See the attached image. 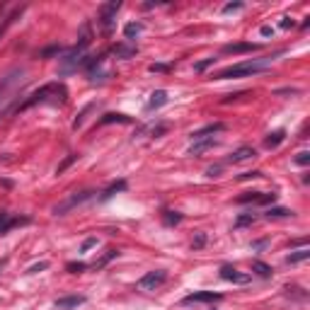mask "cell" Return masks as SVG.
I'll use <instances>...</instances> for the list:
<instances>
[{
	"mask_svg": "<svg viewBox=\"0 0 310 310\" xmlns=\"http://www.w3.org/2000/svg\"><path fill=\"white\" fill-rule=\"evenodd\" d=\"M25 82H27L25 68H13L5 78H0V119H3V114L10 109V105L17 99V94H20Z\"/></svg>",
	"mask_w": 310,
	"mask_h": 310,
	"instance_id": "1",
	"label": "cell"
},
{
	"mask_svg": "<svg viewBox=\"0 0 310 310\" xmlns=\"http://www.w3.org/2000/svg\"><path fill=\"white\" fill-rule=\"evenodd\" d=\"M271 61L274 56H264V58H252V61H243V63H235V66H228L223 70H218L214 75V80H230V78H247V75H255V73H262L271 68Z\"/></svg>",
	"mask_w": 310,
	"mask_h": 310,
	"instance_id": "2",
	"label": "cell"
},
{
	"mask_svg": "<svg viewBox=\"0 0 310 310\" xmlns=\"http://www.w3.org/2000/svg\"><path fill=\"white\" fill-rule=\"evenodd\" d=\"M66 97H68V90L61 85V82H49V85L39 87L34 94H29V99H25L17 109L25 112V109L34 107V105H44V102H54V105H58V102H66Z\"/></svg>",
	"mask_w": 310,
	"mask_h": 310,
	"instance_id": "3",
	"label": "cell"
},
{
	"mask_svg": "<svg viewBox=\"0 0 310 310\" xmlns=\"http://www.w3.org/2000/svg\"><path fill=\"white\" fill-rule=\"evenodd\" d=\"M92 196H94L92 189H85V191H75V194H70V196H66L61 203H56V206H54V216H66L68 211H73L75 206L90 201Z\"/></svg>",
	"mask_w": 310,
	"mask_h": 310,
	"instance_id": "4",
	"label": "cell"
},
{
	"mask_svg": "<svg viewBox=\"0 0 310 310\" xmlns=\"http://www.w3.org/2000/svg\"><path fill=\"white\" fill-rule=\"evenodd\" d=\"M167 281V271L165 269H155V271H148L138 279V291H158L162 283Z\"/></svg>",
	"mask_w": 310,
	"mask_h": 310,
	"instance_id": "5",
	"label": "cell"
},
{
	"mask_svg": "<svg viewBox=\"0 0 310 310\" xmlns=\"http://www.w3.org/2000/svg\"><path fill=\"white\" fill-rule=\"evenodd\" d=\"M29 221H32L29 216H13V214H8V211L0 209V235H5L8 230H13V228H20V226H27Z\"/></svg>",
	"mask_w": 310,
	"mask_h": 310,
	"instance_id": "6",
	"label": "cell"
},
{
	"mask_svg": "<svg viewBox=\"0 0 310 310\" xmlns=\"http://www.w3.org/2000/svg\"><path fill=\"white\" fill-rule=\"evenodd\" d=\"M119 8H122V3H119V0H112V3H107V5H102V8H99V22H102L105 32H112L114 15L119 13Z\"/></svg>",
	"mask_w": 310,
	"mask_h": 310,
	"instance_id": "7",
	"label": "cell"
},
{
	"mask_svg": "<svg viewBox=\"0 0 310 310\" xmlns=\"http://www.w3.org/2000/svg\"><path fill=\"white\" fill-rule=\"evenodd\" d=\"M221 293H214V291H196V293H189V296H184V305H189V303H216V300H221Z\"/></svg>",
	"mask_w": 310,
	"mask_h": 310,
	"instance_id": "8",
	"label": "cell"
},
{
	"mask_svg": "<svg viewBox=\"0 0 310 310\" xmlns=\"http://www.w3.org/2000/svg\"><path fill=\"white\" fill-rule=\"evenodd\" d=\"M221 279H223V281H230V283H247L252 276H250V274H240L238 269L223 264V267H221Z\"/></svg>",
	"mask_w": 310,
	"mask_h": 310,
	"instance_id": "9",
	"label": "cell"
},
{
	"mask_svg": "<svg viewBox=\"0 0 310 310\" xmlns=\"http://www.w3.org/2000/svg\"><path fill=\"white\" fill-rule=\"evenodd\" d=\"M223 129H226V124H221V122L206 124L203 129H199V131H194V134H191V141H199V138H214V136L221 134Z\"/></svg>",
	"mask_w": 310,
	"mask_h": 310,
	"instance_id": "10",
	"label": "cell"
},
{
	"mask_svg": "<svg viewBox=\"0 0 310 310\" xmlns=\"http://www.w3.org/2000/svg\"><path fill=\"white\" fill-rule=\"evenodd\" d=\"M259 49V44L252 41H238V44H226L223 46V54H252Z\"/></svg>",
	"mask_w": 310,
	"mask_h": 310,
	"instance_id": "11",
	"label": "cell"
},
{
	"mask_svg": "<svg viewBox=\"0 0 310 310\" xmlns=\"http://www.w3.org/2000/svg\"><path fill=\"white\" fill-rule=\"evenodd\" d=\"M214 146H216V138H199V141H194V143H191V148H189V155L199 158L201 153L211 150Z\"/></svg>",
	"mask_w": 310,
	"mask_h": 310,
	"instance_id": "12",
	"label": "cell"
},
{
	"mask_svg": "<svg viewBox=\"0 0 310 310\" xmlns=\"http://www.w3.org/2000/svg\"><path fill=\"white\" fill-rule=\"evenodd\" d=\"M82 303H87V298L85 296H66V298H58V300H56V308L58 310H73V308H78V305H82Z\"/></svg>",
	"mask_w": 310,
	"mask_h": 310,
	"instance_id": "13",
	"label": "cell"
},
{
	"mask_svg": "<svg viewBox=\"0 0 310 310\" xmlns=\"http://www.w3.org/2000/svg\"><path fill=\"white\" fill-rule=\"evenodd\" d=\"M167 102V92L165 90H155V92L150 94L148 105H146V112H153V109H160L162 105Z\"/></svg>",
	"mask_w": 310,
	"mask_h": 310,
	"instance_id": "14",
	"label": "cell"
},
{
	"mask_svg": "<svg viewBox=\"0 0 310 310\" xmlns=\"http://www.w3.org/2000/svg\"><path fill=\"white\" fill-rule=\"evenodd\" d=\"M257 153L255 148H250V146H243V148H238L233 155L228 158V162H245V160H250V158H255Z\"/></svg>",
	"mask_w": 310,
	"mask_h": 310,
	"instance_id": "15",
	"label": "cell"
},
{
	"mask_svg": "<svg viewBox=\"0 0 310 310\" xmlns=\"http://www.w3.org/2000/svg\"><path fill=\"white\" fill-rule=\"evenodd\" d=\"M107 124H131V119L126 114H117V112H109L99 119V126H107Z\"/></svg>",
	"mask_w": 310,
	"mask_h": 310,
	"instance_id": "16",
	"label": "cell"
},
{
	"mask_svg": "<svg viewBox=\"0 0 310 310\" xmlns=\"http://www.w3.org/2000/svg\"><path fill=\"white\" fill-rule=\"evenodd\" d=\"M252 271H255L257 276H262V279H271V276H274V269H271L269 264L259 262V259H255V262H252Z\"/></svg>",
	"mask_w": 310,
	"mask_h": 310,
	"instance_id": "17",
	"label": "cell"
},
{
	"mask_svg": "<svg viewBox=\"0 0 310 310\" xmlns=\"http://www.w3.org/2000/svg\"><path fill=\"white\" fill-rule=\"evenodd\" d=\"M117 257H119V250L109 247L107 252H105V255H102V257H99V259H97V262L92 264V269H102V267H107L109 262H112V259H117Z\"/></svg>",
	"mask_w": 310,
	"mask_h": 310,
	"instance_id": "18",
	"label": "cell"
},
{
	"mask_svg": "<svg viewBox=\"0 0 310 310\" xmlns=\"http://www.w3.org/2000/svg\"><path fill=\"white\" fill-rule=\"evenodd\" d=\"M90 41H92V29H90V25L85 22V25H82V32H80V41L75 44V51H80L82 54V49H85Z\"/></svg>",
	"mask_w": 310,
	"mask_h": 310,
	"instance_id": "19",
	"label": "cell"
},
{
	"mask_svg": "<svg viewBox=\"0 0 310 310\" xmlns=\"http://www.w3.org/2000/svg\"><path fill=\"white\" fill-rule=\"evenodd\" d=\"M310 257V250L308 247H300V250H296V252H291V255L286 257V262L288 264H298V262H305Z\"/></svg>",
	"mask_w": 310,
	"mask_h": 310,
	"instance_id": "20",
	"label": "cell"
},
{
	"mask_svg": "<svg viewBox=\"0 0 310 310\" xmlns=\"http://www.w3.org/2000/svg\"><path fill=\"white\" fill-rule=\"evenodd\" d=\"M283 138H286V131H281V129H279V131H274V134H269L267 138H264V146H267V148H276Z\"/></svg>",
	"mask_w": 310,
	"mask_h": 310,
	"instance_id": "21",
	"label": "cell"
},
{
	"mask_svg": "<svg viewBox=\"0 0 310 310\" xmlns=\"http://www.w3.org/2000/svg\"><path fill=\"white\" fill-rule=\"evenodd\" d=\"M141 29H143V25H141V22H131V25H126V27H124V37L131 41L134 37H138V34H141Z\"/></svg>",
	"mask_w": 310,
	"mask_h": 310,
	"instance_id": "22",
	"label": "cell"
},
{
	"mask_svg": "<svg viewBox=\"0 0 310 310\" xmlns=\"http://www.w3.org/2000/svg\"><path fill=\"white\" fill-rule=\"evenodd\" d=\"M259 199H262V191H247L243 196H238V203H259Z\"/></svg>",
	"mask_w": 310,
	"mask_h": 310,
	"instance_id": "23",
	"label": "cell"
},
{
	"mask_svg": "<svg viewBox=\"0 0 310 310\" xmlns=\"http://www.w3.org/2000/svg\"><path fill=\"white\" fill-rule=\"evenodd\" d=\"M124 189H126V182H117V184H112V187H109L107 191L102 194V201H107V199H112V196H114L117 191H124Z\"/></svg>",
	"mask_w": 310,
	"mask_h": 310,
	"instance_id": "24",
	"label": "cell"
},
{
	"mask_svg": "<svg viewBox=\"0 0 310 310\" xmlns=\"http://www.w3.org/2000/svg\"><path fill=\"white\" fill-rule=\"evenodd\" d=\"M114 54L117 56H134L136 54V46H124V44H119V46H114Z\"/></svg>",
	"mask_w": 310,
	"mask_h": 310,
	"instance_id": "25",
	"label": "cell"
},
{
	"mask_svg": "<svg viewBox=\"0 0 310 310\" xmlns=\"http://www.w3.org/2000/svg\"><path fill=\"white\" fill-rule=\"evenodd\" d=\"M250 223H255V214H243V216L235 221V228H245V226H250Z\"/></svg>",
	"mask_w": 310,
	"mask_h": 310,
	"instance_id": "26",
	"label": "cell"
},
{
	"mask_svg": "<svg viewBox=\"0 0 310 310\" xmlns=\"http://www.w3.org/2000/svg\"><path fill=\"white\" fill-rule=\"evenodd\" d=\"M203 245H206V233L199 230V233L194 235V240H191V247H194V250H201Z\"/></svg>",
	"mask_w": 310,
	"mask_h": 310,
	"instance_id": "27",
	"label": "cell"
},
{
	"mask_svg": "<svg viewBox=\"0 0 310 310\" xmlns=\"http://www.w3.org/2000/svg\"><path fill=\"white\" fill-rule=\"evenodd\" d=\"M66 269L70 271V274H80V271L87 269V264H85V262H68Z\"/></svg>",
	"mask_w": 310,
	"mask_h": 310,
	"instance_id": "28",
	"label": "cell"
},
{
	"mask_svg": "<svg viewBox=\"0 0 310 310\" xmlns=\"http://www.w3.org/2000/svg\"><path fill=\"white\" fill-rule=\"evenodd\" d=\"M267 216L269 218H283V216H293V211H288V209H269Z\"/></svg>",
	"mask_w": 310,
	"mask_h": 310,
	"instance_id": "29",
	"label": "cell"
},
{
	"mask_svg": "<svg viewBox=\"0 0 310 310\" xmlns=\"http://www.w3.org/2000/svg\"><path fill=\"white\" fill-rule=\"evenodd\" d=\"M182 221V214H177V211H165V223L167 226H175Z\"/></svg>",
	"mask_w": 310,
	"mask_h": 310,
	"instance_id": "30",
	"label": "cell"
},
{
	"mask_svg": "<svg viewBox=\"0 0 310 310\" xmlns=\"http://www.w3.org/2000/svg\"><path fill=\"white\" fill-rule=\"evenodd\" d=\"M78 160V155H68L66 160L61 162V165H58V170H56V175H63V172H66V167H70V165H73V162Z\"/></svg>",
	"mask_w": 310,
	"mask_h": 310,
	"instance_id": "31",
	"label": "cell"
},
{
	"mask_svg": "<svg viewBox=\"0 0 310 310\" xmlns=\"http://www.w3.org/2000/svg\"><path fill=\"white\" fill-rule=\"evenodd\" d=\"M90 109H92V105H87V107L82 109L80 114H78V119H75V122H73V129H78V126H82V122H85V117H87V112H90Z\"/></svg>",
	"mask_w": 310,
	"mask_h": 310,
	"instance_id": "32",
	"label": "cell"
},
{
	"mask_svg": "<svg viewBox=\"0 0 310 310\" xmlns=\"http://www.w3.org/2000/svg\"><path fill=\"white\" fill-rule=\"evenodd\" d=\"M214 61H216V58H206V61H201V63H196V66H194V70H196V73H203L209 66H214Z\"/></svg>",
	"mask_w": 310,
	"mask_h": 310,
	"instance_id": "33",
	"label": "cell"
},
{
	"mask_svg": "<svg viewBox=\"0 0 310 310\" xmlns=\"http://www.w3.org/2000/svg\"><path fill=\"white\" fill-rule=\"evenodd\" d=\"M310 162V153L308 150H303V153H298L296 155V165H308Z\"/></svg>",
	"mask_w": 310,
	"mask_h": 310,
	"instance_id": "34",
	"label": "cell"
},
{
	"mask_svg": "<svg viewBox=\"0 0 310 310\" xmlns=\"http://www.w3.org/2000/svg\"><path fill=\"white\" fill-rule=\"evenodd\" d=\"M170 70V66H162V63H153L150 66V73H167Z\"/></svg>",
	"mask_w": 310,
	"mask_h": 310,
	"instance_id": "35",
	"label": "cell"
},
{
	"mask_svg": "<svg viewBox=\"0 0 310 310\" xmlns=\"http://www.w3.org/2000/svg\"><path fill=\"white\" fill-rule=\"evenodd\" d=\"M240 8H243V3H228L223 8V13H233V10H240Z\"/></svg>",
	"mask_w": 310,
	"mask_h": 310,
	"instance_id": "36",
	"label": "cell"
},
{
	"mask_svg": "<svg viewBox=\"0 0 310 310\" xmlns=\"http://www.w3.org/2000/svg\"><path fill=\"white\" fill-rule=\"evenodd\" d=\"M276 201V194H262V199H259V203H274Z\"/></svg>",
	"mask_w": 310,
	"mask_h": 310,
	"instance_id": "37",
	"label": "cell"
},
{
	"mask_svg": "<svg viewBox=\"0 0 310 310\" xmlns=\"http://www.w3.org/2000/svg\"><path fill=\"white\" fill-rule=\"evenodd\" d=\"M94 245H97V238H87V240L82 243V252H87V250H90V247H94Z\"/></svg>",
	"mask_w": 310,
	"mask_h": 310,
	"instance_id": "38",
	"label": "cell"
},
{
	"mask_svg": "<svg viewBox=\"0 0 310 310\" xmlns=\"http://www.w3.org/2000/svg\"><path fill=\"white\" fill-rule=\"evenodd\" d=\"M58 51H61V46H51V49H44L41 56H51V54H58Z\"/></svg>",
	"mask_w": 310,
	"mask_h": 310,
	"instance_id": "39",
	"label": "cell"
},
{
	"mask_svg": "<svg viewBox=\"0 0 310 310\" xmlns=\"http://www.w3.org/2000/svg\"><path fill=\"white\" fill-rule=\"evenodd\" d=\"M46 267H49V262H41V264H37V267H32V269H29V274H37V271L46 269Z\"/></svg>",
	"mask_w": 310,
	"mask_h": 310,
	"instance_id": "40",
	"label": "cell"
},
{
	"mask_svg": "<svg viewBox=\"0 0 310 310\" xmlns=\"http://www.w3.org/2000/svg\"><path fill=\"white\" fill-rule=\"evenodd\" d=\"M257 177H262V172H245L240 175V179H257Z\"/></svg>",
	"mask_w": 310,
	"mask_h": 310,
	"instance_id": "41",
	"label": "cell"
},
{
	"mask_svg": "<svg viewBox=\"0 0 310 310\" xmlns=\"http://www.w3.org/2000/svg\"><path fill=\"white\" fill-rule=\"evenodd\" d=\"M293 25H296V22H293V20H291V17H283V20H281V27H283V29L293 27Z\"/></svg>",
	"mask_w": 310,
	"mask_h": 310,
	"instance_id": "42",
	"label": "cell"
},
{
	"mask_svg": "<svg viewBox=\"0 0 310 310\" xmlns=\"http://www.w3.org/2000/svg\"><path fill=\"white\" fill-rule=\"evenodd\" d=\"M218 172H221V165H216V167H209V170H206V175H209V177H216Z\"/></svg>",
	"mask_w": 310,
	"mask_h": 310,
	"instance_id": "43",
	"label": "cell"
},
{
	"mask_svg": "<svg viewBox=\"0 0 310 310\" xmlns=\"http://www.w3.org/2000/svg\"><path fill=\"white\" fill-rule=\"evenodd\" d=\"M271 32H274V29H271V27H262V34H264V37H269Z\"/></svg>",
	"mask_w": 310,
	"mask_h": 310,
	"instance_id": "44",
	"label": "cell"
}]
</instances>
